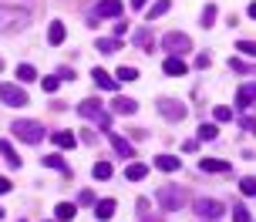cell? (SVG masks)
Here are the masks:
<instances>
[{"instance_id":"obj_42","label":"cell","mask_w":256,"mask_h":222,"mask_svg":"<svg viewBox=\"0 0 256 222\" xmlns=\"http://www.w3.org/2000/svg\"><path fill=\"white\" fill-rule=\"evenodd\" d=\"M7 192H10V179H4V175H0V196H7Z\"/></svg>"},{"instance_id":"obj_35","label":"cell","mask_w":256,"mask_h":222,"mask_svg":"<svg viewBox=\"0 0 256 222\" xmlns=\"http://www.w3.org/2000/svg\"><path fill=\"white\" fill-rule=\"evenodd\" d=\"M58 84H61L58 78H44V81H40V88H44L48 94H51V91H58Z\"/></svg>"},{"instance_id":"obj_38","label":"cell","mask_w":256,"mask_h":222,"mask_svg":"<svg viewBox=\"0 0 256 222\" xmlns=\"http://www.w3.org/2000/svg\"><path fill=\"white\" fill-rule=\"evenodd\" d=\"M212 64V57H209V54H199V57H196V67H209Z\"/></svg>"},{"instance_id":"obj_33","label":"cell","mask_w":256,"mask_h":222,"mask_svg":"<svg viewBox=\"0 0 256 222\" xmlns=\"http://www.w3.org/2000/svg\"><path fill=\"white\" fill-rule=\"evenodd\" d=\"M135 78H138L135 67H118V81H135Z\"/></svg>"},{"instance_id":"obj_43","label":"cell","mask_w":256,"mask_h":222,"mask_svg":"<svg viewBox=\"0 0 256 222\" xmlns=\"http://www.w3.org/2000/svg\"><path fill=\"white\" fill-rule=\"evenodd\" d=\"M145 3H148V0H132V7H135V10H142Z\"/></svg>"},{"instance_id":"obj_46","label":"cell","mask_w":256,"mask_h":222,"mask_svg":"<svg viewBox=\"0 0 256 222\" xmlns=\"http://www.w3.org/2000/svg\"><path fill=\"white\" fill-rule=\"evenodd\" d=\"M54 222H58V219H54Z\"/></svg>"},{"instance_id":"obj_36","label":"cell","mask_w":256,"mask_h":222,"mask_svg":"<svg viewBox=\"0 0 256 222\" xmlns=\"http://www.w3.org/2000/svg\"><path fill=\"white\" fill-rule=\"evenodd\" d=\"M253 189H256V185H253V179L246 175L243 182H240V192H243V196H253Z\"/></svg>"},{"instance_id":"obj_21","label":"cell","mask_w":256,"mask_h":222,"mask_svg":"<svg viewBox=\"0 0 256 222\" xmlns=\"http://www.w3.org/2000/svg\"><path fill=\"white\" fill-rule=\"evenodd\" d=\"M145 175H148V169H145L142 162H132V165L125 169V179H132V182H142Z\"/></svg>"},{"instance_id":"obj_4","label":"cell","mask_w":256,"mask_h":222,"mask_svg":"<svg viewBox=\"0 0 256 222\" xmlns=\"http://www.w3.org/2000/svg\"><path fill=\"white\" fill-rule=\"evenodd\" d=\"M155 108H158V115L168 118V121H182V118H186V105L176 101V98H158Z\"/></svg>"},{"instance_id":"obj_22","label":"cell","mask_w":256,"mask_h":222,"mask_svg":"<svg viewBox=\"0 0 256 222\" xmlns=\"http://www.w3.org/2000/svg\"><path fill=\"white\" fill-rule=\"evenodd\" d=\"M48 40H51L54 47H58V44H64V24H61V20H54V24L48 27Z\"/></svg>"},{"instance_id":"obj_16","label":"cell","mask_w":256,"mask_h":222,"mask_svg":"<svg viewBox=\"0 0 256 222\" xmlns=\"http://www.w3.org/2000/svg\"><path fill=\"white\" fill-rule=\"evenodd\" d=\"M112 145H115V152H118V155H125V158L135 155V145L128 142V138H122V135H112Z\"/></svg>"},{"instance_id":"obj_3","label":"cell","mask_w":256,"mask_h":222,"mask_svg":"<svg viewBox=\"0 0 256 222\" xmlns=\"http://www.w3.org/2000/svg\"><path fill=\"white\" fill-rule=\"evenodd\" d=\"M162 47L168 51V57H182V54L192 51V40L186 37V34H179V30H172V34L162 37Z\"/></svg>"},{"instance_id":"obj_29","label":"cell","mask_w":256,"mask_h":222,"mask_svg":"<svg viewBox=\"0 0 256 222\" xmlns=\"http://www.w3.org/2000/svg\"><path fill=\"white\" fill-rule=\"evenodd\" d=\"M216 135H219V128H216V125H202V128H199V138H202V142H212Z\"/></svg>"},{"instance_id":"obj_14","label":"cell","mask_w":256,"mask_h":222,"mask_svg":"<svg viewBox=\"0 0 256 222\" xmlns=\"http://www.w3.org/2000/svg\"><path fill=\"white\" fill-rule=\"evenodd\" d=\"M155 169H162V172H179L182 162H179L176 155H158V158H155Z\"/></svg>"},{"instance_id":"obj_13","label":"cell","mask_w":256,"mask_h":222,"mask_svg":"<svg viewBox=\"0 0 256 222\" xmlns=\"http://www.w3.org/2000/svg\"><path fill=\"white\" fill-rule=\"evenodd\" d=\"M0 155L7 158V165H10V169H20V155L14 152V145L7 142V138H0Z\"/></svg>"},{"instance_id":"obj_9","label":"cell","mask_w":256,"mask_h":222,"mask_svg":"<svg viewBox=\"0 0 256 222\" xmlns=\"http://www.w3.org/2000/svg\"><path fill=\"white\" fill-rule=\"evenodd\" d=\"M91 78H94V84L104 88V91H118V81L112 78L108 71H102V67H94V71H91Z\"/></svg>"},{"instance_id":"obj_10","label":"cell","mask_w":256,"mask_h":222,"mask_svg":"<svg viewBox=\"0 0 256 222\" xmlns=\"http://www.w3.org/2000/svg\"><path fill=\"white\" fill-rule=\"evenodd\" d=\"M94 10H98V17H118L125 7H122V0H102Z\"/></svg>"},{"instance_id":"obj_26","label":"cell","mask_w":256,"mask_h":222,"mask_svg":"<svg viewBox=\"0 0 256 222\" xmlns=\"http://www.w3.org/2000/svg\"><path fill=\"white\" fill-rule=\"evenodd\" d=\"M44 165H48V169H58V172H68V165H64L61 155H44Z\"/></svg>"},{"instance_id":"obj_19","label":"cell","mask_w":256,"mask_h":222,"mask_svg":"<svg viewBox=\"0 0 256 222\" xmlns=\"http://www.w3.org/2000/svg\"><path fill=\"white\" fill-rule=\"evenodd\" d=\"M98 51H102V54L122 51V37H98Z\"/></svg>"},{"instance_id":"obj_32","label":"cell","mask_w":256,"mask_h":222,"mask_svg":"<svg viewBox=\"0 0 256 222\" xmlns=\"http://www.w3.org/2000/svg\"><path fill=\"white\" fill-rule=\"evenodd\" d=\"M148 37H152V34H148L145 27H142V30H135V44H138V47H145V51H148Z\"/></svg>"},{"instance_id":"obj_12","label":"cell","mask_w":256,"mask_h":222,"mask_svg":"<svg viewBox=\"0 0 256 222\" xmlns=\"http://www.w3.org/2000/svg\"><path fill=\"white\" fill-rule=\"evenodd\" d=\"M112 111H115V115H135V111H138V105H135L132 98H122V94H118L115 101H112Z\"/></svg>"},{"instance_id":"obj_17","label":"cell","mask_w":256,"mask_h":222,"mask_svg":"<svg viewBox=\"0 0 256 222\" xmlns=\"http://www.w3.org/2000/svg\"><path fill=\"white\" fill-rule=\"evenodd\" d=\"M168 10H172V0H155L152 7L145 10V17H148V20H155V17H162V13H168Z\"/></svg>"},{"instance_id":"obj_8","label":"cell","mask_w":256,"mask_h":222,"mask_svg":"<svg viewBox=\"0 0 256 222\" xmlns=\"http://www.w3.org/2000/svg\"><path fill=\"white\" fill-rule=\"evenodd\" d=\"M199 172H206V175H222V172H232V165L222 162V158H202L199 162Z\"/></svg>"},{"instance_id":"obj_30","label":"cell","mask_w":256,"mask_h":222,"mask_svg":"<svg viewBox=\"0 0 256 222\" xmlns=\"http://www.w3.org/2000/svg\"><path fill=\"white\" fill-rule=\"evenodd\" d=\"M232 222H253L250 219V209H246V206H236V209H232Z\"/></svg>"},{"instance_id":"obj_23","label":"cell","mask_w":256,"mask_h":222,"mask_svg":"<svg viewBox=\"0 0 256 222\" xmlns=\"http://www.w3.org/2000/svg\"><path fill=\"white\" fill-rule=\"evenodd\" d=\"M236 105L243 108V111H250L253 108V88L246 84V88H240V94H236Z\"/></svg>"},{"instance_id":"obj_27","label":"cell","mask_w":256,"mask_h":222,"mask_svg":"<svg viewBox=\"0 0 256 222\" xmlns=\"http://www.w3.org/2000/svg\"><path fill=\"white\" fill-rule=\"evenodd\" d=\"M199 24H202V27H212V24H216V7H212V3H209V7L202 10V17H199Z\"/></svg>"},{"instance_id":"obj_40","label":"cell","mask_w":256,"mask_h":222,"mask_svg":"<svg viewBox=\"0 0 256 222\" xmlns=\"http://www.w3.org/2000/svg\"><path fill=\"white\" fill-rule=\"evenodd\" d=\"M240 51L250 57V54H253V40H240Z\"/></svg>"},{"instance_id":"obj_45","label":"cell","mask_w":256,"mask_h":222,"mask_svg":"<svg viewBox=\"0 0 256 222\" xmlns=\"http://www.w3.org/2000/svg\"><path fill=\"white\" fill-rule=\"evenodd\" d=\"M0 71H4V61H0Z\"/></svg>"},{"instance_id":"obj_7","label":"cell","mask_w":256,"mask_h":222,"mask_svg":"<svg viewBox=\"0 0 256 222\" xmlns=\"http://www.w3.org/2000/svg\"><path fill=\"white\" fill-rule=\"evenodd\" d=\"M78 115L88 118V121H98V118L104 115V108H102V101H98V98H84V101L78 105Z\"/></svg>"},{"instance_id":"obj_39","label":"cell","mask_w":256,"mask_h":222,"mask_svg":"<svg viewBox=\"0 0 256 222\" xmlns=\"http://www.w3.org/2000/svg\"><path fill=\"white\" fill-rule=\"evenodd\" d=\"M78 138H81V142H88V145H94V142H98V138H94V131H81Z\"/></svg>"},{"instance_id":"obj_2","label":"cell","mask_w":256,"mask_h":222,"mask_svg":"<svg viewBox=\"0 0 256 222\" xmlns=\"http://www.w3.org/2000/svg\"><path fill=\"white\" fill-rule=\"evenodd\" d=\"M186 199H189V192H186L182 185H162V189L155 192V202H158L166 212L182 209V206H186Z\"/></svg>"},{"instance_id":"obj_31","label":"cell","mask_w":256,"mask_h":222,"mask_svg":"<svg viewBox=\"0 0 256 222\" xmlns=\"http://www.w3.org/2000/svg\"><path fill=\"white\" fill-rule=\"evenodd\" d=\"M138 222H152V216H148V199H138Z\"/></svg>"},{"instance_id":"obj_6","label":"cell","mask_w":256,"mask_h":222,"mask_svg":"<svg viewBox=\"0 0 256 222\" xmlns=\"http://www.w3.org/2000/svg\"><path fill=\"white\" fill-rule=\"evenodd\" d=\"M192 209L199 212L202 219H216V216H222V202H216V199H196Z\"/></svg>"},{"instance_id":"obj_5","label":"cell","mask_w":256,"mask_h":222,"mask_svg":"<svg viewBox=\"0 0 256 222\" xmlns=\"http://www.w3.org/2000/svg\"><path fill=\"white\" fill-rule=\"evenodd\" d=\"M0 101L10 108H24L27 105V94L17 88V84H0Z\"/></svg>"},{"instance_id":"obj_25","label":"cell","mask_w":256,"mask_h":222,"mask_svg":"<svg viewBox=\"0 0 256 222\" xmlns=\"http://www.w3.org/2000/svg\"><path fill=\"white\" fill-rule=\"evenodd\" d=\"M34 78H38V71L30 64H17V81H34Z\"/></svg>"},{"instance_id":"obj_41","label":"cell","mask_w":256,"mask_h":222,"mask_svg":"<svg viewBox=\"0 0 256 222\" xmlns=\"http://www.w3.org/2000/svg\"><path fill=\"white\" fill-rule=\"evenodd\" d=\"M74 78V71H71V67H61V74H58V81H71Z\"/></svg>"},{"instance_id":"obj_15","label":"cell","mask_w":256,"mask_h":222,"mask_svg":"<svg viewBox=\"0 0 256 222\" xmlns=\"http://www.w3.org/2000/svg\"><path fill=\"white\" fill-rule=\"evenodd\" d=\"M74 212H78L74 202H58V209H54V219H58V222H68V219H74Z\"/></svg>"},{"instance_id":"obj_37","label":"cell","mask_w":256,"mask_h":222,"mask_svg":"<svg viewBox=\"0 0 256 222\" xmlns=\"http://www.w3.org/2000/svg\"><path fill=\"white\" fill-rule=\"evenodd\" d=\"M78 199H81V206H94V192H88V189H84Z\"/></svg>"},{"instance_id":"obj_1","label":"cell","mask_w":256,"mask_h":222,"mask_svg":"<svg viewBox=\"0 0 256 222\" xmlns=\"http://www.w3.org/2000/svg\"><path fill=\"white\" fill-rule=\"evenodd\" d=\"M10 131H14V135H17L24 145H40V142H44V135H48V131H44V125H40V121H30V118L14 121Z\"/></svg>"},{"instance_id":"obj_20","label":"cell","mask_w":256,"mask_h":222,"mask_svg":"<svg viewBox=\"0 0 256 222\" xmlns=\"http://www.w3.org/2000/svg\"><path fill=\"white\" fill-rule=\"evenodd\" d=\"M74 142H78L74 131H54V145L58 148H74Z\"/></svg>"},{"instance_id":"obj_34","label":"cell","mask_w":256,"mask_h":222,"mask_svg":"<svg viewBox=\"0 0 256 222\" xmlns=\"http://www.w3.org/2000/svg\"><path fill=\"white\" fill-rule=\"evenodd\" d=\"M232 71H240V74H253V64H250V61H236V57H232Z\"/></svg>"},{"instance_id":"obj_11","label":"cell","mask_w":256,"mask_h":222,"mask_svg":"<svg viewBox=\"0 0 256 222\" xmlns=\"http://www.w3.org/2000/svg\"><path fill=\"white\" fill-rule=\"evenodd\" d=\"M162 67H166V74H168V78H182V74L189 71V64H186L182 57H168V61H166Z\"/></svg>"},{"instance_id":"obj_28","label":"cell","mask_w":256,"mask_h":222,"mask_svg":"<svg viewBox=\"0 0 256 222\" xmlns=\"http://www.w3.org/2000/svg\"><path fill=\"white\" fill-rule=\"evenodd\" d=\"M212 118H216V121H232V108H226V105L212 108Z\"/></svg>"},{"instance_id":"obj_24","label":"cell","mask_w":256,"mask_h":222,"mask_svg":"<svg viewBox=\"0 0 256 222\" xmlns=\"http://www.w3.org/2000/svg\"><path fill=\"white\" fill-rule=\"evenodd\" d=\"M91 175H94V179H98V182H104V179H112V165H108V162H98V165H94V172H91Z\"/></svg>"},{"instance_id":"obj_18","label":"cell","mask_w":256,"mask_h":222,"mask_svg":"<svg viewBox=\"0 0 256 222\" xmlns=\"http://www.w3.org/2000/svg\"><path fill=\"white\" fill-rule=\"evenodd\" d=\"M94 216H98V219H112V216H115V202H112V199L94 202Z\"/></svg>"},{"instance_id":"obj_44","label":"cell","mask_w":256,"mask_h":222,"mask_svg":"<svg viewBox=\"0 0 256 222\" xmlns=\"http://www.w3.org/2000/svg\"><path fill=\"white\" fill-rule=\"evenodd\" d=\"M0 219H4V209H0Z\"/></svg>"}]
</instances>
